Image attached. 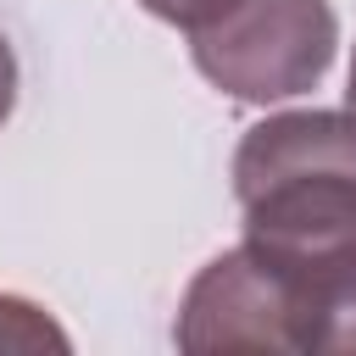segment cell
<instances>
[{
  "label": "cell",
  "instance_id": "obj_1",
  "mask_svg": "<svg viewBox=\"0 0 356 356\" xmlns=\"http://www.w3.org/2000/svg\"><path fill=\"white\" fill-rule=\"evenodd\" d=\"M245 245L278 273L295 356H356V122L345 111L261 117L234 150Z\"/></svg>",
  "mask_w": 356,
  "mask_h": 356
},
{
  "label": "cell",
  "instance_id": "obj_2",
  "mask_svg": "<svg viewBox=\"0 0 356 356\" xmlns=\"http://www.w3.org/2000/svg\"><path fill=\"white\" fill-rule=\"evenodd\" d=\"M339 50L328 0H234L189 28L200 78L245 106H278L323 83Z\"/></svg>",
  "mask_w": 356,
  "mask_h": 356
},
{
  "label": "cell",
  "instance_id": "obj_3",
  "mask_svg": "<svg viewBox=\"0 0 356 356\" xmlns=\"http://www.w3.org/2000/svg\"><path fill=\"white\" fill-rule=\"evenodd\" d=\"M172 339L178 350H195V356H211V350H289L295 356L289 295L256 245L239 239L234 250L211 256L189 278Z\"/></svg>",
  "mask_w": 356,
  "mask_h": 356
},
{
  "label": "cell",
  "instance_id": "obj_4",
  "mask_svg": "<svg viewBox=\"0 0 356 356\" xmlns=\"http://www.w3.org/2000/svg\"><path fill=\"white\" fill-rule=\"evenodd\" d=\"M150 17H161V22H172V28H195V22H206V17H217L222 6H234V0H139Z\"/></svg>",
  "mask_w": 356,
  "mask_h": 356
},
{
  "label": "cell",
  "instance_id": "obj_5",
  "mask_svg": "<svg viewBox=\"0 0 356 356\" xmlns=\"http://www.w3.org/2000/svg\"><path fill=\"white\" fill-rule=\"evenodd\" d=\"M17 111V56H11V39L0 33V128L11 122Z\"/></svg>",
  "mask_w": 356,
  "mask_h": 356
},
{
  "label": "cell",
  "instance_id": "obj_6",
  "mask_svg": "<svg viewBox=\"0 0 356 356\" xmlns=\"http://www.w3.org/2000/svg\"><path fill=\"white\" fill-rule=\"evenodd\" d=\"M345 117L356 122V50H350V78H345Z\"/></svg>",
  "mask_w": 356,
  "mask_h": 356
}]
</instances>
